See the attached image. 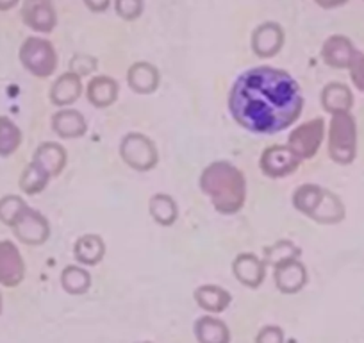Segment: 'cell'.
Listing matches in <instances>:
<instances>
[{
    "label": "cell",
    "mask_w": 364,
    "mask_h": 343,
    "mask_svg": "<svg viewBox=\"0 0 364 343\" xmlns=\"http://www.w3.org/2000/svg\"><path fill=\"white\" fill-rule=\"evenodd\" d=\"M304 110L300 86L288 72L255 66L241 73L229 93L234 122L255 134H277L291 127Z\"/></svg>",
    "instance_id": "6da1fadb"
},
{
    "label": "cell",
    "mask_w": 364,
    "mask_h": 343,
    "mask_svg": "<svg viewBox=\"0 0 364 343\" xmlns=\"http://www.w3.org/2000/svg\"><path fill=\"white\" fill-rule=\"evenodd\" d=\"M200 190L211 199L213 206L222 215L240 211L247 199V181L240 168L227 161H215L204 168Z\"/></svg>",
    "instance_id": "7a4b0ae2"
},
{
    "label": "cell",
    "mask_w": 364,
    "mask_h": 343,
    "mask_svg": "<svg viewBox=\"0 0 364 343\" xmlns=\"http://www.w3.org/2000/svg\"><path fill=\"white\" fill-rule=\"evenodd\" d=\"M293 206L307 218L325 226H334L345 218V206L341 199L318 184H302L295 190Z\"/></svg>",
    "instance_id": "3957f363"
},
{
    "label": "cell",
    "mask_w": 364,
    "mask_h": 343,
    "mask_svg": "<svg viewBox=\"0 0 364 343\" xmlns=\"http://www.w3.org/2000/svg\"><path fill=\"white\" fill-rule=\"evenodd\" d=\"M328 156L338 164H350L357 156V124L350 113L332 115L328 125Z\"/></svg>",
    "instance_id": "277c9868"
},
{
    "label": "cell",
    "mask_w": 364,
    "mask_h": 343,
    "mask_svg": "<svg viewBox=\"0 0 364 343\" xmlns=\"http://www.w3.org/2000/svg\"><path fill=\"white\" fill-rule=\"evenodd\" d=\"M18 56L23 68L34 77H50L58 68V52L45 38H27L20 47Z\"/></svg>",
    "instance_id": "5b68a950"
},
{
    "label": "cell",
    "mask_w": 364,
    "mask_h": 343,
    "mask_svg": "<svg viewBox=\"0 0 364 343\" xmlns=\"http://www.w3.org/2000/svg\"><path fill=\"white\" fill-rule=\"evenodd\" d=\"M120 156L124 163L136 172L152 170L159 159L152 139L139 132H129L122 138Z\"/></svg>",
    "instance_id": "8992f818"
},
{
    "label": "cell",
    "mask_w": 364,
    "mask_h": 343,
    "mask_svg": "<svg viewBox=\"0 0 364 343\" xmlns=\"http://www.w3.org/2000/svg\"><path fill=\"white\" fill-rule=\"evenodd\" d=\"M325 136V122L323 118H313L306 124L299 125L295 131L289 134L288 145L295 150L300 159H311L316 156L323 143Z\"/></svg>",
    "instance_id": "52a82bcc"
},
{
    "label": "cell",
    "mask_w": 364,
    "mask_h": 343,
    "mask_svg": "<svg viewBox=\"0 0 364 343\" xmlns=\"http://www.w3.org/2000/svg\"><path fill=\"white\" fill-rule=\"evenodd\" d=\"M259 167L264 172V176L281 179L296 172L300 167V157L289 145H272L262 152Z\"/></svg>",
    "instance_id": "ba28073f"
},
{
    "label": "cell",
    "mask_w": 364,
    "mask_h": 343,
    "mask_svg": "<svg viewBox=\"0 0 364 343\" xmlns=\"http://www.w3.org/2000/svg\"><path fill=\"white\" fill-rule=\"evenodd\" d=\"M13 233L22 243L26 245H43L50 236V226L48 220L36 209H31L27 206L22 215L16 218L11 226Z\"/></svg>",
    "instance_id": "9c48e42d"
},
{
    "label": "cell",
    "mask_w": 364,
    "mask_h": 343,
    "mask_svg": "<svg viewBox=\"0 0 364 343\" xmlns=\"http://www.w3.org/2000/svg\"><path fill=\"white\" fill-rule=\"evenodd\" d=\"M22 22L36 33L48 34L58 26V11L52 0H23Z\"/></svg>",
    "instance_id": "30bf717a"
},
{
    "label": "cell",
    "mask_w": 364,
    "mask_h": 343,
    "mask_svg": "<svg viewBox=\"0 0 364 343\" xmlns=\"http://www.w3.org/2000/svg\"><path fill=\"white\" fill-rule=\"evenodd\" d=\"M286 33L281 23L277 22H262L252 33V52L257 58L268 59L275 58L284 47Z\"/></svg>",
    "instance_id": "8fae6325"
},
{
    "label": "cell",
    "mask_w": 364,
    "mask_h": 343,
    "mask_svg": "<svg viewBox=\"0 0 364 343\" xmlns=\"http://www.w3.org/2000/svg\"><path fill=\"white\" fill-rule=\"evenodd\" d=\"M357 48L353 47L352 40L343 34H332L325 40L323 47H321V59L331 68H350L353 58L357 56Z\"/></svg>",
    "instance_id": "7c38bea8"
},
{
    "label": "cell",
    "mask_w": 364,
    "mask_h": 343,
    "mask_svg": "<svg viewBox=\"0 0 364 343\" xmlns=\"http://www.w3.org/2000/svg\"><path fill=\"white\" fill-rule=\"evenodd\" d=\"M26 275V263L18 247L11 241H0V285L16 286Z\"/></svg>",
    "instance_id": "4fadbf2b"
},
{
    "label": "cell",
    "mask_w": 364,
    "mask_h": 343,
    "mask_svg": "<svg viewBox=\"0 0 364 343\" xmlns=\"http://www.w3.org/2000/svg\"><path fill=\"white\" fill-rule=\"evenodd\" d=\"M234 278L245 285L247 288H259L261 283L264 281L266 275V263L259 260L255 254L250 252H243V254L236 255V260L232 263Z\"/></svg>",
    "instance_id": "5bb4252c"
},
{
    "label": "cell",
    "mask_w": 364,
    "mask_h": 343,
    "mask_svg": "<svg viewBox=\"0 0 364 343\" xmlns=\"http://www.w3.org/2000/svg\"><path fill=\"white\" fill-rule=\"evenodd\" d=\"M159 70L149 61H138L131 65L127 72L129 88L139 95H150L159 88Z\"/></svg>",
    "instance_id": "9a60e30c"
},
{
    "label": "cell",
    "mask_w": 364,
    "mask_h": 343,
    "mask_svg": "<svg viewBox=\"0 0 364 343\" xmlns=\"http://www.w3.org/2000/svg\"><path fill=\"white\" fill-rule=\"evenodd\" d=\"M66 159H68V156H66L65 147L59 145V143L45 142L34 152L33 163L40 167L52 179V177H58L65 170Z\"/></svg>",
    "instance_id": "2e32d148"
},
{
    "label": "cell",
    "mask_w": 364,
    "mask_h": 343,
    "mask_svg": "<svg viewBox=\"0 0 364 343\" xmlns=\"http://www.w3.org/2000/svg\"><path fill=\"white\" fill-rule=\"evenodd\" d=\"M80 95H82V80L73 72H66L59 75L50 88L52 104L59 107L72 106L73 102L79 100Z\"/></svg>",
    "instance_id": "e0dca14e"
},
{
    "label": "cell",
    "mask_w": 364,
    "mask_h": 343,
    "mask_svg": "<svg viewBox=\"0 0 364 343\" xmlns=\"http://www.w3.org/2000/svg\"><path fill=\"white\" fill-rule=\"evenodd\" d=\"M118 93H120V86L113 77L107 75H97L90 80L86 90V97L90 100L91 106L104 110L117 102Z\"/></svg>",
    "instance_id": "ac0fdd59"
},
{
    "label": "cell",
    "mask_w": 364,
    "mask_h": 343,
    "mask_svg": "<svg viewBox=\"0 0 364 343\" xmlns=\"http://www.w3.org/2000/svg\"><path fill=\"white\" fill-rule=\"evenodd\" d=\"M307 283V270L299 260L286 261V263L275 267V285L282 293L300 292Z\"/></svg>",
    "instance_id": "d6986e66"
},
{
    "label": "cell",
    "mask_w": 364,
    "mask_h": 343,
    "mask_svg": "<svg viewBox=\"0 0 364 343\" xmlns=\"http://www.w3.org/2000/svg\"><path fill=\"white\" fill-rule=\"evenodd\" d=\"M321 107L327 113L338 115V113H350L353 106V95L352 90L343 83H331L321 90Z\"/></svg>",
    "instance_id": "ffe728a7"
},
{
    "label": "cell",
    "mask_w": 364,
    "mask_h": 343,
    "mask_svg": "<svg viewBox=\"0 0 364 343\" xmlns=\"http://www.w3.org/2000/svg\"><path fill=\"white\" fill-rule=\"evenodd\" d=\"M86 118L75 110H61L52 117V131L63 139H75L86 134Z\"/></svg>",
    "instance_id": "44dd1931"
},
{
    "label": "cell",
    "mask_w": 364,
    "mask_h": 343,
    "mask_svg": "<svg viewBox=\"0 0 364 343\" xmlns=\"http://www.w3.org/2000/svg\"><path fill=\"white\" fill-rule=\"evenodd\" d=\"M106 254V243L99 234H84L75 241L73 247V255L80 265L86 267H95L102 261Z\"/></svg>",
    "instance_id": "7402d4cb"
},
{
    "label": "cell",
    "mask_w": 364,
    "mask_h": 343,
    "mask_svg": "<svg viewBox=\"0 0 364 343\" xmlns=\"http://www.w3.org/2000/svg\"><path fill=\"white\" fill-rule=\"evenodd\" d=\"M195 338L198 343H229L230 332L225 322L208 315L195 322Z\"/></svg>",
    "instance_id": "603a6c76"
},
{
    "label": "cell",
    "mask_w": 364,
    "mask_h": 343,
    "mask_svg": "<svg viewBox=\"0 0 364 343\" xmlns=\"http://www.w3.org/2000/svg\"><path fill=\"white\" fill-rule=\"evenodd\" d=\"M195 300L208 313H222L229 307L230 293L216 285H204L195 290Z\"/></svg>",
    "instance_id": "cb8c5ba5"
},
{
    "label": "cell",
    "mask_w": 364,
    "mask_h": 343,
    "mask_svg": "<svg viewBox=\"0 0 364 343\" xmlns=\"http://www.w3.org/2000/svg\"><path fill=\"white\" fill-rule=\"evenodd\" d=\"M149 211L154 222L159 223L161 227H170L177 222L178 208L177 202L173 201L171 195L156 194L149 202Z\"/></svg>",
    "instance_id": "d4e9b609"
},
{
    "label": "cell",
    "mask_w": 364,
    "mask_h": 343,
    "mask_svg": "<svg viewBox=\"0 0 364 343\" xmlns=\"http://www.w3.org/2000/svg\"><path fill=\"white\" fill-rule=\"evenodd\" d=\"M61 285L65 288V292L72 293V295H82V293H86L90 290L91 275L82 267L70 265V267H66L63 270Z\"/></svg>",
    "instance_id": "484cf974"
},
{
    "label": "cell",
    "mask_w": 364,
    "mask_h": 343,
    "mask_svg": "<svg viewBox=\"0 0 364 343\" xmlns=\"http://www.w3.org/2000/svg\"><path fill=\"white\" fill-rule=\"evenodd\" d=\"M300 248L296 247L293 241L289 240H281L277 243L269 245V247L264 248V263L269 265V267H279V265L286 263V261L299 260Z\"/></svg>",
    "instance_id": "4316f807"
},
{
    "label": "cell",
    "mask_w": 364,
    "mask_h": 343,
    "mask_svg": "<svg viewBox=\"0 0 364 343\" xmlns=\"http://www.w3.org/2000/svg\"><path fill=\"white\" fill-rule=\"evenodd\" d=\"M22 143V131L8 117H0V156L8 157L18 150Z\"/></svg>",
    "instance_id": "83f0119b"
},
{
    "label": "cell",
    "mask_w": 364,
    "mask_h": 343,
    "mask_svg": "<svg viewBox=\"0 0 364 343\" xmlns=\"http://www.w3.org/2000/svg\"><path fill=\"white\" fill-rule=\"evenodd\" d=\"M48 181H50V177L31 161V164L23 170L22 177H20V188H22L23 194L36 195L47 188Z\"/></svg>",
    "instance_id": "f1b7e54d"
},
{
    "label": "cell",
    "mask_w": 364,
    "mask_h": 343,
    "mask_svg": "<svg viewBox=\"0 0 364 343\" xmlns=\"http://www.w3.org/2000/svg\"><path fill=\"white\" fill-rule=\"evenodd\" d=\"M26 208L27 204L22 197H18V195H6V197L0 199V222L11 227Z\"/></svg>",
    "instance_id": "f546056e"
},
{
    "label": "cell",
    "mask_w": 364,
    "mask_h": 343,
    "mask_svg": "<svg viewBox=\"0 0 364 343\" xmlns=\"http://www.w3.org/2000/svg\"><path fill=\"white\" fill-rule=\"evenodd\" d=\"M114 13L125 22H134L145 11V0H113Z\"/></svg>",
    "instance_id": "4dcf8cb0"
},
{
    "label": "cell",
    "mask_w": 364,
    "mask_h": 343,
    "mask_svg": "<svg viewBox=\"0 0 364 343\" xmlns=\"http://www.w3.org/2000/svg\"><path fill=\"white\" fill-rule=\"evenodd\" d=\"M97 66H99V61L95 58L86 54H75L72 61H70V72L77 73L79 77H84L95 72Z\"/></svg>",
    "instance_id": "1f68e13d"
},
{
    "label": "cell",
    "mask_w": 364,
    "mask_h": 343,
    "mask_svg": "<svg viewBox=\"0 0 364 343\" xmlns=\"http://www.w3.org/2000/svg\"><path fill=\"white\" fill-rule=\"evenodd\" d=\"M255 343H284V332L277 325H266L257 332Z\"/></svg>",
    "instance_id": "d6a6232c"
},
{
    "label": "cell",
    "mask_w": 364,
    "mask_h": 343,
    "mask_svg": "<svg viewBox=\"0 0 364 343\" xmlns=\"http://www.w3.org/2000/svg\"><path fill=\"white\" fill-rule=\"evenodd\" d=\"M350 77H352V83L355 84L357 90L364 93V54L363 52H357V56L353 58L352 65H350Z\"/></svg>",
    "instance_id": "836d02e7"
},
{
    "label": "cell",
    "mask_w": 364,
    "mask_h": 343,
    "mask_svg": "<svg viewBox=\"0 0 364 343\" xmlns=\"http://www.w3.org/2000/svg\"><path fill=\"white\" fill-rule=\"evenodd\" d=\"M82 2L91 13H104L111 8L113 0H82Z\"/></svg>",
    "instance_id": "e575fe53"
},
{
    "label": "cell",
    "mask_w": 364,
    "mask_h": 343,
    "mask_svg": "<svg viewBox=\"0 0 364 343\" xmlns=\"http://www.w3.org/2000/svg\"><path fill=\"white\" fill-rule=\"evenodd\" d=\"M320 8L323 9H336V8H341L345 6L348 0H314Z\"/></svg>",
    "instance_id": "d590c367"
},
{
    "label": "cell",
    "mask_w": 364,
    "mask_h": 343,
    "mask_svg": "<svg viewBox=\"0 0 364 343\" xmlns=\"http://www.w3.org/2000/svg\"><path fill=\"white\" fill-rule=\"evenodd\" d=\"M20 0H0V11H9L15 6H18Z\"/></svg>",
    "instance_id": "8d00e7d4"
},
{
    "label": "cell",
    "mask_w": 364,
    "mask_h": 343,
    "mask_svg": "<svg viewBox=\"0 0 364 343\" xmlns=\"http://www.w3.org/2000/svg\"><path fill=\"white\" fill-rule=\"evenodd\" d=\"M0 307H2V302H0Z\"/></svg>",
    "instance_id": "74e56055"
},
{
    "label": "cell",
    "mask_w": 364,
    "mask_h": 343,
    "mask_svg": "<svg viewBox=\"0 0 364 343\" xmlns=\"http://www.w3.org/2000/svg\"><path fill=\"white\" fill-rule=\"evenodd\" d=\"M143 343H150V342H143Z\"/></svg>",
    "instance_id": "f35d334b"
}]
</instances>
